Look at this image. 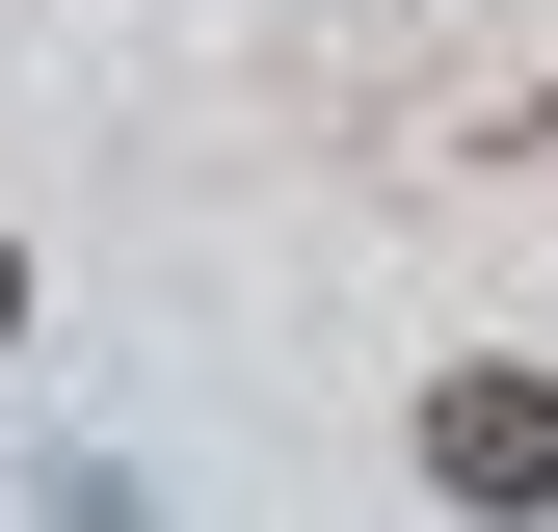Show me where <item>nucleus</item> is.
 <instances>
[{
    "mask_svg": "<svg viewBox=\"0 0 558 532\" xmlns=\"http://www.w3.org/2000/svg\"><path fill=\"white\" fill-rule=\"evenodd\" d=\"M426 480H452L478 532H532V506H558V373H452V399H426Z\"/></svg>",
    "mask_w": 558,
    "mask_h": 532,
    "instance_id": "nucleus-1",
    "label": "nucleus"
},
{
    "mask_svg": "<svg viewBox=\"0 0 558 532\" xmlns=\"http://www.w3.org/2000/svg\"><path fill=\"white\" fill-rule=\"evenodd\" d=\"M0 319H27V266H0Z\"/></svg>",
    "mask_w": 558,
    "mask_h": 532,
    "instance_id": "nucleus-2",
    "label": "nucleus"
}]
</instances>
